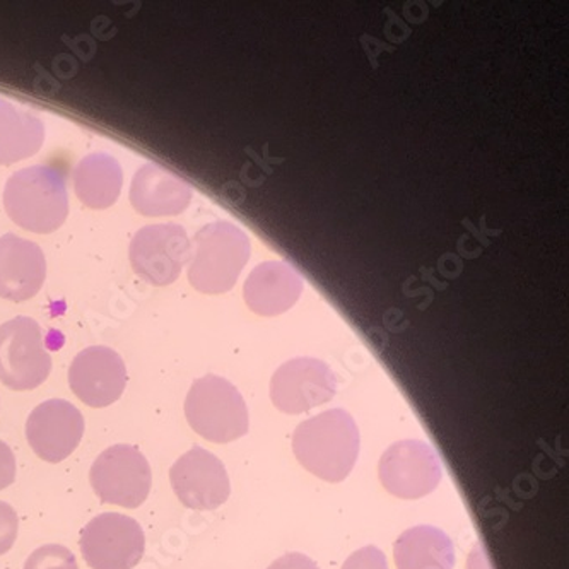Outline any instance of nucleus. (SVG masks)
<instances>
[{"instance_id": "1", "label": "nucleus", "mask_w": 569, "mask_h": 569, "mask_svg": "<svg viewBox=\"0 0 569 569\" xmlns=\"http://www.w3.org/2000/svg\"><path fill=\"white\" fill-rule=\"evenodd\" d=\"M292 450L298 462L318 479L342 482L358 460V426L345 409H330L296 428Z\"/></svg>"}, {"instance_id": "2", "label": "nucleus", "mask_w": 569, "mask_h": 569, "mask_svg": "<svg viewBox=\"0 0 569 569\" xmlns=\"http://www.w3.org/2000/svg\"><path fill=\"white\" fill-rule=\"evenodd\" d=\"M4 208L22 230L38 234L59 230L69 214L62 171L34 164L12 174L4 190Z\"/></svg>"}, {"instance_id": "3", "label": "nucleus", "mask_w": 569, "mask_h": 569, "mask_svg": "<svg viewBox=\"0 0 569 569\" xmlns=\"http://www.w3.org/2000/svg\"><path fill=\"white\" fill-rule=\"evenodd\" d=\"M250 259V240L230 221L203 226L193 238L189 281L203 295H222L237 284Z\"/></svg>"}, {"instance_id": "4", "label": "nucleus", "mask_w": 569, "mask_h": 569, "mask_svg": "<svg viewBox=\"0 0 569 569\" xmlns=\"http://www.w3.org/2000/svg\"><path fill=\"white\" fill-rule=\"evenodd\" d=\"M190 428L212 443H231L250 429L247 403L237 387L208 375L193 381L186 400Z\"/></svg>"}, {"instance_id": "5", "label": "nucleus", "mask_w": 569, "mask_h": 569, "mask_svg": "<svg viewBox=\"0 0 569 569\" xmlns=\"http://www.w3.org/2000/svg\"><path fill=\"white\" fill-rule=\"evenodd\" d=\"M52 371L43 330L30 317H16L0 326V381L16 392L43 385Z\"/></svg>"}, {"instance_id": "6", "label": "nucleus", "mask_w": 569, "mask_h": 569, "mask_svg": "<svg viewBox=\"0 0 569 569\" xmlns=\"http://www.w3.org/2000/svg\"><path fill=\"white\" fill-rule=\"evenodd\" d=\"M89 481L103 503L136 510L151 492V466L138 447L113 445L98 455Z\"/></svg>"}, {"instance_id": "7", "label": "nucleus", "mask_w": 569, "mask_h": 569, "mask_svg": "<svg viewBox=\"0 0 569 569\" xmlns=\"http://www.w3.org/2000/svg\"><path fill=\"white\" fill-rule=\"evenodd\" d=\"M79 548L91 569H132L144 556V530L127 515L101 513L81 530Z\"/></svg>"}, {"instance_id": "8", "label": "nucleus", "mask_w": 569, "mask_h": 569, "mask_svg": "<svg viewBox=\"0 0 569 569\" xmlns=\"http://www.w3.org/2000/svg\"><path fill=\"white\" fill-rule=\"evenodd\" d=\"M192 256L189 234L180 224L146 226L133 234L130 263L139 278L152 286H170Z\"/></svg>"}, {"instance_id": "9", "label": "nucleus", "mask_w": 569, "mask_h": 569, "mask_svg": "<svg viewBox=\"0 0 569 569\" xmlns=\"http://www.w3.org/2000/svg\"><path fill=\"white\" fill-rule=\"evenodd\" d=\"M378 476L390 495L419 499L435 491L441 481L437 451L419 440H403L381 455Z\"/></svg>"}, {"instance_id": "10", "label": "nucleus", "mask_w": 569, "mask_h": 569, "mask_svg": "<svg viewBox=\"0 0 569 569\" xmlns=\"http://www.w3.org/2000/svg\"><path fill=\"white\" fill-rule=\"evenodd\" d=\"M337 378L329 365L315 358L284 362L270 380V399L286 415H303L336 397Z\"/></svg>"}, {"instance_id": "11", "label": "nucleus", "mask_w": 569, "mask_h": 569, "mask_svg": "<svg viewBox=\"0 0 569 569\" xmlns=\"http://www.w3.org/2000/svg\"><path fill=\"white\" fill-rule=\"evenodd\" d=\"M170 481L180 503L190 510H216L230 498V476L224 463L202 447L181 455L170 469Z\"/></svg>"}, {"instance_id": "12", "label": "nucleus", "mask_w": 569, "mask_h": 569, "mask_svg": "<svg viewBox=\"0 0 569 569\" xmlns=\"http://www.w3.org/2000/svg\"><path fill=\"white\" fill-rule=\"evenodd\" d=\"M84 428L78 407L63 399H50L31 411L27 440L41 460L60 463L78 450Z\"/></svg>"}, {"instance_id": "13", "label": "nucleus", "mask_w": 569, "mask_h": 569, "mask_svg": "<svg viewBox=\"0 0 569 569\" xmlns=\"http://www.w3.org/2000/svg\"><path fill=\"white\" fill-rule=\"evenodd\" d=\"M69 385L86 406L103 409L116 403L126 392V362L119 352L107 346H91L72 361Z\"/></svg>"}, {"instance_id": "14", "label": "nucleus", "mask_w": 569, "mask_h": 569, "mask_svg": "<svg viewBox=\"0 0 569 569\" xmlns=\"http://www.w3.org/2000/svg\"><path fill=\"white\" fill-rule=\"evenodd\" d=\"M44 278L47 260L37 243L12 233L0 238V298L16 303L31 300Z\"/></svg>"}, {"instance_id": "15", "label": "nucleus", "mask_w": 569, "mask_h": 569, "mask_svg": "<svg viewBox=\"0 0 569 569\" xmlns=\"http://www.w3.org/2000/svg\"><path fill=\"white\" fill-rule=\"evenodd\" d=\"M130 202L148 218L177 216L192 202V187L161 164L148 163L133 174Z\"/></svg>"}, {"instance_id": "16", "label": "nucleus", "mask_w": 569, "mask_h": 569, "mask_svg": "<svg viewBox=\"0 0 569 569\" xmlns=\"http://www.w3.org/2000/svg\"><path fill=\"white\" fill-rule=\"evenodd\" d=\"M303 292V279L289 263L263 262L252 270L244 282L248 308L262 317H276L295 307Z\"/></svg>"}, {"instance_id": "17", "label": "nucleus", "mask_w": 569, "mask_h": 569, "mask_svg": "<svg viewBox=\"0 0 569 569\" xmlns=\"http://www.w3.org/2000/svg\"><path fill=\"white\" fill-rule=\"evenodd\" d=\"M123 171L113 156L93 152L79 161L74 170V190L89 209H108L122 192Z\"/></svg>"}, {"instance_id": "18", "label": "nucleus", "mask_w": 569, "mask_h": 569, "mask_svg": "<svg viewBox=\"0 0 569 569\" xmlns=\"http://www.w3.org/2000/svg\"><path fill=\"white\" fill-rule=\"evenodd\" d=\"M393 559L397 569H453V542L443 530L415 527L396 540Z\"/></svg>"}, {"instance_id": "19", "label": "nucleus", "mask_w": 569, "mask_h": 569, "mask_svg": "<svg viewBox=\"0 0 569 569\" xmlns=\"http://www.w3.org/2000/svg\"><path fill=\"white\" fill-rule=\"evenodd\" d=\"M44 126L30 111L0 100V164H14L40 151Z\"/></svg>"}, {"instance_id": "20", "label": "nucleus", "mask_w": 569, "mask_h": 569, "mask_svg": "<svg viewBox=\"0 0 569 569\" xmlns=\"http://www.w3.org/2000/svg\"><path fill=\"white\" fill-rule=\"evenodd\" d=\"M24 569H79V566L71 549L59 543H49L31 552L24 562Z\"/></svg>"}, {"instance_id": "21", "label": "nucleus", "mask_w": 569, "mask_h": 569, "mask_svg": "<svg viewBox=\"0 0 569 569\" xmlns=\"http://www.w3.org/2000/svg\"><path fill=\"white\" fill-rule=\"evenodd\" d=\"M19 520L14 508L0 501V556L8 555L18 539Z\"/></svg>"}, {"instance_id": "22", "label": "nucleus", "mask_w": 569, "mask_h": 569, "mask_svg": "<svg viewBox=\"0 0 569 569\" xmlns=\"http://www.w3.org/2000/svg\"><path fill=\"white\" fill-rule=\"evenodd\" d=\"M342 569H389V565L380 549L367 546L349 556Z\"/></svg>"}, {"instance_id": "23", "label": "nucleus", "mask_w": 569, "mask_h": 569, "mask_svg": "<svg viewBox=\"0 0 569 569\" xmlns=\"http://www.w3.org/2000/svg\"><path fill=\"white\" fill-rule=\"evenodd\" d=\"M16 457L11 447L4 441H0V491H4L16 481Z\"/></svg>"}, {"instance_id": "24", "label": "nucleus", "mask_w": 569, "mask_h": 569, "mask_svg": "<svg viewBox=\"0 0 569 569\" xmlns=\"http://www.w3.org/2000/svg\"><path fill=\"white\" fill-rule=\"evenodd\" d=\"M267 569H320L313 559L308 556L300 555V552H291L279 558L278 561L272 562Z\"/></svg>"}]
</instances>
